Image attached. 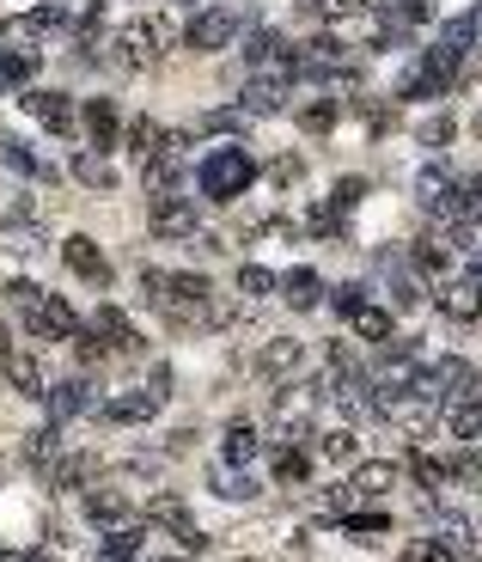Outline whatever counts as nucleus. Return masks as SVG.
I'll return each instance as SVG.
<instances>
[{
    "instance_id": "f257e3e1",
    "label": "nucleus",
    "mask_w": 482,
    "mask_h": 562,
    "mask_svg": "<svg viewBox=\"0 0 482 562\" xmlns=\"http://www.w3.org/2000/svg\"><path fill=\"white\" fill-rule=\"evenodd\" d=\"M140 294L159 318L189 325V318H208L214 288H208V276H189V269H140Z\"/></svg>"
},
{
    "instance_id": "f03ea898",
    "label": "nucleus",
    "mask_w": 482,
    "mask_h": 562,
    "mask_svg": "<svg viewBox=\"0 0 482 562\" xmlns=\"http://www.w3.org/2000/svg\"><path fill=\"white\" fill-rule=\"evenodd\" d=\"M165 49H184V25H177L172 13H147V19H135V25H123V32L110 37V62L123 68V74H140V68H153Z\"/></svg>"
},
{
    "instance_id": "7ed1b4c3",
    "label": "nucleus",
    "mask_w": 482,
    "mask_h": 562,
    "mask_svg": "<svg viewBox=\"0 0 482 562\" xmlns=\"http://www.w3.org/2000/svg\"><path fill=\"white\" fill-rule=\"evenodd\" d=\"M257 184V159L238 147V140H226V147H214V154L196 166V190H202L208 203H238L245 190Z\"/></svg>"
},
{
    "instance_id": "20e7f679",
    "label": "nucleus",
    "mask_w": 482,
    "mask_h": 562,
    "mask_svg": "<svg viewBox=\"0 0 482 562\" xmlns=\"http://www.w3.org/2000/svg\"><path fill=\"white\" fill-rule=\"evenodd\" d=\"M299 80H311V86H355L360 49L343 44V37H311V44H299Z\"/></svg>"
},
{
    "instance_id": "39448f33",
    "label": "nucleus",
    "mask_w": 482,
    "mask_h": 562,
    "mask_svg": "<svg viewBox=\"0 0 482 562\" xmlns=\"http://www.w3.org/2000/svg\"><path fill=\"white\" fill-rule=\"evenodd\" d=\"M165 404H172V367H153V374H147V386H128L123 398H104V410H98V416L116 422V428H128V422H153Z\"/></svg>"
},
{
    "instance_id": "423d86ee",
    "label": "nucleus",
    "mask_w": 482,
    "mask_h": 562,
    "mask_svg": "<svg viewBox=\"0 0 482 562\" xmlns=\"http://www.w3.org/2000/svg\"><path fill=\"white\" fill-rule=\"evenodd\" d=\"M189 147H196V129H165V147L140 166V184L153 190V196H177V178H184V166H189Z\"/></svg>"
},
{
    "instance_id": "0eeeda50",
    "label": "nucleus",
    "mask_w": 482,
    "mask_h": 562,
    "mask_svg": "<svg viewBox=\"0 0 482 562\" xmlns=\"http://www.w3.org/2000/svg\"><path fill=\"white\" fill-rule=\"evenodd\" d=\"M25 330H32L37 343H79V337H86L79 313L67 306L62 294H44V300H37L32 313H25Z\"/></svg>"
},
{
    "instance_id": "6e6552de",
    "label": "nucleus",
    "mask_w": 482,
    "mask_h": 562,
    "mask_svg": "<svg viewBox=\"0 0 482 562\" xmlns=\"http://www.w3.org/2000/svg\"><path fill=\"white\" fill-rule=\"evenodd\" d=\"M238 37V7H202V13L184 25V49L189 56H214Z\"/></svg>"
},
{
    "instance_id": "1a4fd4ad",
    "label": "nucleus",
    "mask_w": 482,
    "mask_h": 562,
    "mask_svg": "<svg viewBox=\"0 0 482 562\" xmlns=\"http://www.w3.org/2000/svg\"><path fill=\"white\" fill-rule=\"evenodd\" d=\"M147 233L153 239H196L202 233V215L189 196H153L147 203Z\"/></svg>"
},
{
    "instance_id": "9d476101",
    "label": "nucleus",
    "mask_w": 482,
    "mask_h": 562,
    "mask_svg": "<svg viewBox=\"0 0 482 562\" xmlns=\"http://www.w3.org/2000/svg\"><path fill=\"white\" fill-rule=\"evenodd\" d=\"M428 538H440V545H446L458 562H482V538H477V520H470V514L428 508Z\"/></svg>"
},
{
    "instance_id": "9b49d317",
    "label": "nucleus",
    "mask_w": 482,
    "mask_h": 562,
    "mask_svg": "<svg viewBox=\"0 0 482 562\" xmlns=\"http://www.w3.org/2000/svg\"><path fill=\"white\" fill-rule=\"evenodd\" d=\"M49 422H74V416H92V410H104V398H98V386L92 379H55V386H49Z\"/></svg>"
},
{
    "instance_id": "f8f14e48",
    "label": "nucleus",
    "mask_w": 482,
    "mask_h": 562,
    "mask_svg": "<svg viewBox=\"0 0 482 562\" xmlns=\"http://www.w3.org/2000/svg\"><path fill=\"white\" fill-rule=\"evenodd\" d=\"M62 264L74 269L79 281H92V288H104V281H110V264H104V251H98L92 233H67L62 239Z\"/></svg>"
},
{
    "instance_id": "ddd939ff",
    "label": "nucleus",
    "mask_w": 482,
    "mask_h": 562,
    "mask_svg": "<svg viewBox=\"0 0 482 562\" xmlns=\"http://www.w3.org/2000/svg\"><path fill=\"white\" fill-rule=\"evenodd\" d=\"M86 330H92V337L110 349V355H135V349H140V330L128 325V313H123V306H98V313H92V325H86Z\"/></svg>"
},
{
    "instance_id": "4468645a",
    "label": "nucleus",
    "mask_w": 482,
    "mask_h": 562,
    "mask_svg": "<svg viewBox=\"0 0 482 562\" xmlns=\"http://www.w3.org/2000/svg\"><path fill=\"white\" fill-rule=\"evenodd\" d=\"M477 32H482V7H470V13H458V19H446V25H440L434 49L446 56L452 68H458V62L470 56V49H477Z\"/></svg>"
},
{
    "instance_id": "2eb2a0df",
    "label": "nucleus",
    "mask_w": 482,
    "mask_h": 562,
    "mask_svg": "<svg viewBox=\"0 0 482 562\" xmlns=\"http://www.w3.org/2000/svg\"><path fill=\"white\" fill-rule=\"evenodd\" d=\"M434 386H440L446 404H458V398H477V391H482V374L470 367L465 355H440L434 361Z\"/></svg>"
},
{
    "instance_id": "dca6fc26",
    "label": "nucleus",
    "mask_w": 482,
    "mask_h": 562,
    "mask_svg": "<svg viewBox=\"0 0 482 562\" xmlns=\"http://www.w3.org/2000/svg\"><path fill=\"white\" fill-rule=\"evenodd\" d=\"M25 110H32L49 135H74V129H79V110H74V98H67V93H25Z\"/></svg>"
},
{
    "instance_id": "f3484780",
    "label": "nucleus",
    "mask_w": 482,
    "mask_h": 562,
    "mask_svg": "<svg viewBox=\"0 0 482 562\" xmlns=\"http://www.w3.org/2000/svg\"><path fill=\"white\" fill-rule=\"evenodd\" d=\"M0 367H7V386H13L18 398H37V404L49 398V386H44V355H32V349H13Z\"/></svg>"
},
{
    "instance_id": "a211bd4d",
    "label": "nucleus",
    "mask_w": 482,
    "mask_h": 562,
    "mask_svg": "<svg viewBox=\"0 0 482 562\" xmlns=\"http://www.w3.org/2000/svg\"><path fill=\"white\" fill-rule=\"evenodd\" d=\"M79 129L92 135V154H110V147H116V129H123V117H116V98H86V110H79Z\"/></svg>"
},
{
    "instance_id": "6ab92c4d",
    "label": "nucleus",
    "mask_w": 482,
    "mask_h": 562,
    "mask_svg": "<svg viewBox=\"0 0 482 562\" xmlns=\"http://www.w3.org/2000/svg\"><path fill=\"white\" fill-rule=\"evenodd\" d=\"M238 110H245V117H275V110H287V80H275V74L245 80V93H238Z\"/></svg>"
},
{
    "instance_id": "aec40b11",
    "label": "nucleus",
    "mask_w": 482,
    "mask_h": 562,
    "mask_svg": "<svg viewBox=\"0 0 482 562\" xmlns=\"http://www.w3.org/2000/svg\"><path fill=\"white\" fill-rule=\"evenodd\" d=\"M79 508H86V520H92V526H128V520H135V501L123 496V489H86V501H79Z\"/></svg>"
},
{
    "instance_id": "412c9836",
    "label": "nucleus",
    "mask_w": 482,
    "mask_h": 562,
    "mask_svg": "<svg viewBox=\"0 0 482 562\" xmlns=\"http://www.w3.org/2000/svg\"><path fill=\"white\" fill-rule=\"evenodd\" d=\"M140 520H147V526H172V538H184V532H196V526H189V501L177 496V489H159V496H147V508H140Z\"/></svg>"
},
{
    "instance_id": "4be33fe9",
    "label": "nucleus",
    "mask_w": 482,
    "mask_h": 562,
    "mask_svg": "<svg viewBox=\"0 0 482 562\" xmlns=\"http://www.w3.org/2000/svg\"><path fill=\"white\" fill-rule=\"evenodd\" d=\"M440 313L452 318V325H477L482 318V288L477 281H446V288H440Z\"/></svg>"
},
{
    "instance_id": "5701e85b",
    "label": "nucleus",
    "mask_w": 482,
    "mask_h": 562,
    "mask_svg": "<svg viewBox=\"0 0 482 562\" xmlns=\"http://www.w3.org/2000/svg\"><path fill=\"white\" fill-rule=\"evenodd\" d=\"M281 294H287L294 313H318L324 306V281H318V269H287L281 276Z\"/></svg>"
},
{
    "instance_id": "b1692460",
    "label": "nucleus",
    "mask_w": 482,
    "mask_h": 562,
    "mask_svg": "<svg viewBox=\"0 0 482 562\" xmlns=\"http://www.w3.org/2000/svg\"><path fill=\"white\" fill-rule=\"evenodd\" d=\"M0 159H7L18 178H32V184H49V178H55V166H49V159H37L18 135H0Z\"/></svg>"
},
{
    "instance_id": "393cba45",
    "label": "nucleus",
    "mask_w": 482,
    "mask_h": 562,
    "mask_svg": "<svg viewBox=\"0 0 482 562\" xmlns=\"http://www.w3.org/2000/svg\"><path fill=\"white\" fill-rule=\"evenodd\" d=\"M440 416H446V435H452V440H465V447H470V440H482V391H477V398H458V404H446Z\"/></svg>"
},
{
    "instance_id": "a878e982",
    "label": "nucleus",
    "mask_w": 482,
    "mask_h": 562,
    "mask_svg": "<svg viewBox=\"0 0 482 562\" xmlns=\"http://www.w3.org/2000/svg\"><path fill=\"white\" fill-rule=\"evenodd\" d=\"M98 477V459L92 453H62L49 465V489H86Z\"/></svg>"
},
{
    "instance_id": "bb28decb",
    "label": "nucleus",
    "mask_w": 482,
    "mask_h": 562,
    "mask_svg": "<svg viewBox=\"0 0 482 562\" xmlns=\"http://www.w3.org/2000/svg\"><path fill=\"white\" fill-rule=\"evenodd\" d=\"M294 123L306 129V135H330V129L343 123V98L330 93V98H311V105L294 110Z\"/></svg>"
},
{
    "instance_id": "cd10ccee",
    "label": "nucleus",
    "mask_w": 482,
    "mask_h": 562,
    "mask_svg": "<svg viewBox=\"0 0 482 562\" xmlns=\"http://www.w3.org/2000/svg\"><path fill=\"white\" fill-rule=\"evenodd\" d=\"M299 361H306V349H299L294 337H275V343H263L257 367H263L269 379H281V374H299Z\"/></svg>"
},
{
    "instance_id": "c85d7f7f",
    "label": "nucleus",
    "mask_w": 482,
    "mask_h": 562,
    "mask_svg": "<svg viewBox=\"0 0 482 562\" xmlns=\"http://www.w3.org/2000/svg\"><path fill=\"white\" fill-rule=\"evenodd\" d=\"M220 459H226V465H245V459H257V428H250L245 416L226 422V435H220Z\"/></svg>"
},
{
    "instance_id": "c756f323",
    "label": "nucleus",
    "mask_w": 482,
    "mask_h": 562,
    "mask_svg": "<svg viewBox=\"0 0 482 562\" xmlns=\"http://www.w3.org/2000/svg\"><path fill=\"white\" fill-rule=\"evenodd\" d=\"M140 538H147L140 526H116V532H104V545H98V562H140Z\"/></svg>"
},
{
    "instance_id": "7c9ffc66",
    "label": "nucleus",
    "mask_w": 482,
    "mask_h": 562,
    "mask_svg": "<svg viewBox=\"0 0 482 562\" xmlns=\"http://www.w3.org/2000/svg\"><path fill=\"white\" fill-rule=\"evenodd\" d=\"M159 147H165V129H159L153 117H135V123H128V154H135V166H147Z\"/></svg>"
},
{
    "instance_id": "2f4dec72",
    "label": "nucleus",
    "mask_w": 482,
    "mask_h": 562,
    "mask_svg": "<svg viewBox=\"0 0 482 562\" xmlns=\"http://www.w3.org/2000/svg\"><path fill=\"white\" fill-rule=\"evenodd\" d=\"M391 484H397V465H379V459L355 465V477H348V489H355V496H385Z\"/></svg>"
},
{
    "instance_id": "473e14b6",
    "label": "nucleus",
    "mask_w": 482,
    "mask_h": 562,
    "mask_svg": "<svg viewBox=\"0 0 482 562\" xmlns=\"http://www.w3.org/2000/svg\"><path fill=\"white\" fill-rule=\"evenodd\" d=\"M25 459H32V465H55V459H62V422H44V428H32V435H25Z\"/></svg>"
},
{
    "instance_id": "72a5a7b5",
    "label": "nucleus",
    "mask_w": 482,
    "mask_h": 562,
    "mask_svg": "<svg viewBox=\"0 0 482 562\" xmlns=\"http://www.w3.org/2000/svg\"><path fill=\"white\" fill-rule=\"evenodd\" d=\"M238 294H245V300H269V294H281V276H275V269H263V264H245V269H238Z\"/></svg>"
},
{
    "instance_id": "f704fd0d",
    "label": "nucleus",
    "mask_w": 482,
    "mask_h": 562,
    "mask_svg": "<svg viewBox=\"0 0 482 562\" xmlns=\"http://www.w3.org/2000/svg\"><path fill=\"white\" fill-rule=\"evenodd\" d=\"M74 178L86 190H116V172L104 166V154H74Z\"/></svg>"
},
{
    "instance_id": "c9c22d12",
    "label": "nucleus",
    "mask_w": 482,
    "mask_h": 562,
    "mask_svg": "<svg viewBox=\"0 0 482 562\" xmlns=\"http://www.w3.org/2000/svg\"><path fill=\"white\" fill-rule=\"evenodd\" d=\"M0 251H13V257H37V251H44V233H37V227L7 220V227H0Z\"/></svg>"
},
{
    "instance_id": "e433bc0d",
    "label": "nucleus",
    "mask_w": 482,
    "mask_h": 562,
    "mask_svg": "<svg viewBox=\"0 0 482 562\" xmlns=\"http://www.w3.org/2000/svg\"><path fill=\"white\" fill-rule=\"evenodd\" d=\"M355 330H360V337H367V343H379V349H385L391 337H397V318H391L385 306H367V313L355 318Z\"/></svg>"
},
{
    "instance_id": "4c0bfd02",
    "label": "nucleus",
    "mask_w": 482,
    "mask_h": 562,
    "mask_svg": "<svg viewBox=\"0 0 482 562\" xmlns=\"http://www.w3.org/2000/svg\"><path fill=\"white\" fill-rule=\"evenodd\" d=\"M318 453H324L330 465H355V428H324V435H318Z\"/></svg>"
},
{
    "instance_id": "58836bf2",
    "label": "nucleus",
    "mask_w": 482,
    "mask_h": 562,
    "mask_svg": "<svg viewBox=\"0 0 482 562\" xmlns=\"http://www.w3.org/2000/svg\"><path fill=\"white\" fill-rule=\"evenodd\" d=\"M409 471H416V484H421V489H446V484H452L446 459H434V453H409Z\"/></svg>"
},
{
    "instance_id": "ea45409f",
    "label": "nucleus",
    "mask_w": 482,
    "mask_h": 562,
    "mask_svg": "<svg viewBox=\"0 0 482 562\" xmlns=\"http://www.w3.org/2000/svg\"><path fill=\"white\" fill-rule=\"evenodd\" d=\"M367 294H373L367 281H343V288L330 294V306H336V313H343V318H360V313H367V306H373V300H367Z\"/></svg>"
},
{
    "instance_id": "a19ab883",
    "label": "nucleus",
    "mask_w": 482,
    "mask_h": 562,
    "mask_svg": "<svg viewBox=\"0 0 482 562\" xmlns=\"http://www.w3.org/2000/svg\"><path fill=\"white\" fill-rule=\"evenodd\" d=\"M409 264H416V276H446V269H452V257L440 251V239H421V245L409 251Z\"/></svg>"
},
{
    "instance_id": "79ce46f5",
    "label": "nucleus",
    "mask_w": 482,
    "mask_h": 562,
    "mask_svg": "<svg viewBox=\"0 0 482 562\" xmlns=\"http://www.w3.org/2000/svg\"><path fill=\"white\" fill-rule=\"evenodd\" d=\"M306 471H311L306 447H281V453H275V477H281V484H306Z\"/></svg>"
},
{
    "instance_id": "37998d69",
    "label": "nucleus",
    "mask_w": 482,
    "mask_h": 562,
    "mask_svg": "<svg viewBox=\"0 0 482 562\" xmlns=\"http://www.w3.org/2000/svg\"><path fill=\"white\" fill-rule=\"evenodd\" d=\"M32 68H37L32 49H13V56H0V93H7V86H25V80H32Z\"/></svg>"
},
{
    "instance_id": "c03bdc74",
    "label": "nucleus",
    "mask_w": 482,
    "mask_h": 562,
    "mask_svg": "<svg viewBox=\"0 0 482 562\" xmlns=\"http://www.w3.org/2000/svg\"><path fill=\"white\" fill-rule=\"evenodd\" d=\"M245 129V110H202L196 117V135H238Z\"/></svg>"
},
{
    "instance_id": "a18cd8bd",
    "label": "nucleus",
    "mask_w": 482,
    "mask_h": 562,
    "mask_svg": "<svg viewBox=\"0 0 482 562\" xmlns=\"http://www.w3.org/2000/svg\"><path fill=\"white\" fill-rule=\"evenodd\" d=\"M343 532H355L360 545H379V532H391V514H343Z\"/></svg>"
},
{
    "instance_id": "49530a36",
    "label": "nucleus",
    "mask_w": 482,
    "mask_h": 562,
    "mask_svg": "<svg viewBox=\"0 0 482 562\" xmlns=\"http://www.w3.org/2000/svg\"><path fill=\"white\" fill-rule=\"evenodd\" d=\"M214 489H220L226 501H250V496H257V484H250L245 471H233V465H220V471H214Z\"/></svg>"
},
{
    "instance_id": "de8ad7c7",
    "label": "nucleus",
    "mask_w": 482,
    "mask_h": 562,
    "mask_svg": "<svg viewBox=\"0 0 482 562\" xmlns=\"http://www.w3.org/2000/svg\"><path fill=\"white\" fill-rule=\"evenodd\" d=\"M67 25V13L62 7H32V13L18 19V32H32V37H44V32H62Z\"/></svg>"
},
{
    "instance_id": "09e8293b",
    "label": "nucleus",
    "mask_w": 482,
    "mask_h": 562,
    "mask_svg": "<svg viewBox=\"0 0 482 562\" xmlns=\"http://www.w3.org/2000/svg\"><path fill=\"white\" fill-rule=\"evenodd\" d=\"M367 0H299V13L306 19H348V13H360Z\"/></svg>"
},
{
    "instance_id": "8fccbe9b",
    "label": "nucleus",
    "mask_w": 482,
    "mask_h": 562,
    "mask_svg": "<svg viewBox=\"0 0 482 562\" xmlns=\"http://www.w3.org/2000/svg\"><path fill=\"white\" fill-rule=\"evenodd\" d=\"M44 294L49 288H37V281H7V306H18V313H32Z\"/></svg>"
},
{
    "instance_id": "3c124183",
    "label": "nucleus",
    "mask_w": 482,
    "mask_h": 562,
    "mask_svg": "<svg viewBox=\"0 0 482 562\" xmlns=\"http://www.w3.org/2000/svg\"><path fill=\"white\" fill-rule=\"evenodd\" d=\"M360 196H367V178H343V184L330 190V203H336V215H348V208H355Z\"/></svg>"
},
{
    "instance_id": "603ef678",
    "label": "nucleus",
    "mask_w": 482,
    "mask_h": 562,
    "mask_svg": "<svg viewBox=\"0 0 482 562\" xmlns=\"http://www.w3.org/2000/svg\"><path fill=\"white\" fill-rule=\"evenodd\" d=\"M404 557H409V562H458L446 545H440V538H416V545H409Z\"/></svg>"
},
{
    "instance_id": "864d4df0",
    "label": "nucleus",
    "mask_w": 482,
    "mask_h": 562,
    "mask_svg": "<svg viewBox=\"0 0 482 562\" xmlns=\"http://www.w3.org/2000/svg\"><path fill=\"white\" fill-rule=\"evenodd\" d=\"M452 140V117H428L421 123V147H446Z\"/></svg>"
},
{
    "instance_id": "5fc2aeb1",
    "label": "nucleus",
    "mask_w": 482,
    "mask_h": 562,
    "mask_svg": "<svg viewBox=\"0 0 482 562\" xmlns=\"http://www.w3.org/2000/svg\"><path fill=\"white\" fill-rule=\"evenodd\" d=\"M391 300H397V306H421V288L409 276H397V288H391Z\"/></svg>"
},
{
    "instance_id": "6e6d98bb",
    "label": "nucleus",
    "mask_w": 482,
    "mask_h": 562,
    "mask_svg": "<svg viewBox=\"0 0 482 562\" xmlns=\"http://www.w3.org/2000/svg\"><path fill=\"white\" fill-rule=\"evenodd\" d=\"M299 172H306V166H299V159H275V166H269V178H275V184H294Z\"/></svg>"
},
{
    "instance_id": "4d7b16f0",
    "label": "nucleus",
    "mask_w": 482,
    "mask_h": 562,
    "mask_svg": "<svg viewBox=\"0 0 482 562\" xmlns=\"http://www.w3.org/2000/svg\"><path fill=\"white\" fill-rule=\"evenodd\" d=\"M13 355V337H7V325H0V361Z\"/></svg>"
},
{
    "instance_id": "13d9d810",
    "label": "nucleus",
    "mask_w": 482,
    "mask_h": 562,
    "mask_svg": "<svg viewBox=\"0 0 482 562\" xmlns=\"http://www.w3.org/2000/svg\"><path fill=\"white\" fill-rule=\"evenodd\" d=\"M470 129H477V135H482V110H477V123H470Z\"/></svg>"
},
{
    "instance_id": "bf43d9fd",
    "label": "nucleus",
    "mask_w": 482,
    "mask_h": 562,
    "mask_svg": "<svg viewBox=\"0 0 482 562\" xmlns=\"http://www.w3.org/2000/svg\"><path fill=\"white\" fill-rule=\"evenodd\" d=\"M165 562H184V557H165Z\"/></svg>"
},
{
    "instance_id": "052dcab7",
    "label": "nucleus",
    "mask_w": 482,
    "mask_h": 562,
    "mask_svg": "<svg viewBox=\"0 0 482 562\" xmlns=\"http://www.w3.org/2000/svg\"><path fill=\"white\" fill-rule=\"evenodd\" d=\"M477 74H482V56H477Z\"/></svg>"
},
{
    "instance_id": "680f3d73",
    "label": "nucleus",
    "mask_w": 482,
    "mask_h": 562,
    "mask_svg": "<svg viewBox=\"0 0 482 562\" xmlns=\"http://www.w3.org/2000/svg\"><path fill=\"white\" fill-rule=\"evenodd\" d=\"M0 37H7V25H0Z\"/></svg>"
},
{
    "instance_id": "e2e57ef3",
    "label": "nucleus",
    "mask_w": 482,
    "mask_h": 562,
    "mask_svg": "<svg viewBox=\"0 0 482 562\" xmlns=\"http://www.w3.org/2000/svg\"><path fill=\"white\" fill-rule=\"evenodd\" d=\"M238 562H250V557H238Z\"/></svg>"
}]
</instances>
